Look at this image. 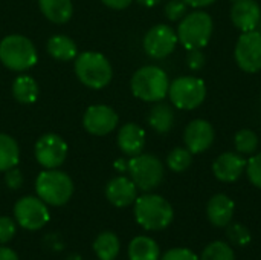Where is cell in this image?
Listing matches in <instances>:
<instances>
[{"label":"cell","mask_w":261,"mask_h":260,"mask_svg":"<svg viewBox=\"0 0 261 260\" xmlns=\"http://www.w3.org/2000/svg\"><path fill=\"white\" fill-rule=\"evenodd\" d=\"M173 207L159 195H142L135 201L136 222L148 231L165 230L173 222Z\"/></svg>","instance_id":"obj_1"},{"label":"cell","mask_w":261,"mask_h":260,"mask_svg":"<svg viewBox=\"0 0 261 260\" xmlns=\"http://www.w3.org/2000/svg\"><path fill=\"white\" fill-rule=\"evenodd\" d=\"M35 192L44 204L61 207L67 204L73 195V181L64 172L46 169L37 176Z\"/></svg>","instance_id":"obj_2"},{"label":"cell","mask_w":261,"mask_h":260,"mask_svg":"<svg viewBox=\"0 0 261 260\" xmlns=\"http://www.w3.org/2000/svg\"><path fill=\"white\" fill-rule=\"evenodd\" d=\"M130 87L136 98L147 103H158L167 97L170 81L165 70L161 67L144 66L132 77Z\"/></svg>","instance_id":"obj_3"},{"label":"cell","mask_w":261,"mask_h":260,"mask_svg":"<svg viewBox=\"0 0 261 260\" xmlns=\"http://www.w3.org/2000/svg\"><path fill=\"white\" fill-rule=\"evenodd\" d=\"M37 58L34 43L24 35L12 34L0 41V61L11 70H28L37 63Z\"/></svg>","instance_id":"obj_4"},{"label":"cell","mask_w":261,"mask_h":260,"mask_svg":"<svg viewBox=\"0 0 261 260\" xmlns=\"http://www.w3.org/2000/svg\"><path fill=\"white\" fill-rule=\"evenodd\" d=\"M214 23L208 12L194 11L187 14L177 26V40L185 49H202L213 35Z\"/></svg>","instance_id":"obj_5"},{"label":"cell","mask_w":261,"mask_h":260,"mask_svg":"<svg viewBox=\"0 0 261 260\" xmlns=\"http://www.w3.org/2000/svg\"><path fill=\"white\" fill-rule=\"evenodd\" d=\"M78 80L90 89H102L112 80L110 61L99 52H83L75 60Z\"/></svg>","instance_id":"obj_6"},{"label":"cell","mask_w":261,"mask_h":260,"mask_svg":"<svg viewBox=\"0 0 261 260\" xmlns=\"http://www.w3.org/2000/svg\"><path fill=\"white\" fill-rule=\"evenodd\" d=\"M127 170L130 173V179L142 192H151L158 188L164 179V166L154 155L139 153L132 156Z\"/></svg>","instance_id":"obj_7"},{"label":"cell","mask_w":261,"mask_h":260,"mask_svg":"<svg viewBox=\"0 0 261 260\" xmlns=\"http://www.w3.org/2000/svg\"><path fill=\"white\" fill-rule=\"evenodd\" d=\"M168 95L177 109L193 110L205 101L206 86L205 81L197 77H179L170 84Z\"/></svg>","instance_id":"obj_8"},{"label":"cell","mask_w":261,"mask_h":260,"mask_svg":"<svg viewBox=\"0 0 261 260\" xmlns=\"http://www.w3.org/2000/svg\"><path fill=\"white\" fill-rule=\"evenodd\" d=\"M14 218L21 228L28 231H38L49 222L50 213L47 204H44L38 196H24L15 202Z\"/></svg>","instance_id":"obj_9"},{"label":"cell","mask_w":261,"mask_h":260,"mask_svg":"<svg viewBox=\"0 0 261 260\" xmlns=\"http://www.w3.org/2000/svg\"><path fill=\"white\" fill-rule=\"evenodd\" d=\"M234 57L242 70L248 74L261 70V32H243L236 44Z\"/></svg>","instance_id":"obj_10"},{"label":"cell","mask_w":261,"mask_h":260,"mask_svg":"<svg viewBox=\"0 0 261 260\" xmlns=\"http://www.w3.org/2000/svg\"><path fill=\"white\" fill-rule=\"evenodd\" d=\"M67 156V144L66 141L55 135L46 133L38 138L35 143V158L38 164L44 169H57L60 167Z\"/></svg>","instance_id":"obj_11"},{"label":"cell","mask_w":261,"mask_h":260,"mask_svg":"<svg viewBox=\"0 0 261 260\" xmlns=\"http://www.w3.org/2000/svg\"><path fill=\"white\" fill-rule=\"evenodd\" d=\"M177 44V34L167 25L153 26L144 37V51L156 60L168 57Z\"/></svg>","instance_id":"obj_12"},{"label":"cell","mask_w":261,"mask_h":260,"mask_svg":"<svg viewBox=\"0 0 261 260\" xmlns=\"http://www.w3.org/2000/svg\"><path fill=\"white\" fill-rule=\"evenodd\" d=\"M118 113L112 107L106 104H95L86 110L83 124L89 133L104 136L118 126Z\"/></svg>","instance_id":"obj_13"},{"label":"cell","mask_w":261,"mask_h":260,"mask_svg":"<svg viewBox=\"0 0 261 260\" xmlns=\"http://www.w3.org/2000/svg\"><path fill=\"white\" fill-rule=\"evenodd\" d=\"M214 138H216L214 127L206 120L191 121L184 132L185 146L193 155L206 152L214 144Z\"/></svg>","instance_id":"obj_14"},{"label":"cell","mask_w":261,"mask_h":260,"mask_svg":"<svg viewBox=\"0 0 261 260\" xmlns=\"http://www.w3.org/2000/svg\"><path fill=\"white\" fill-rule=\"evenodd\" d=\"M231 20L242 32L255 31L261 21V8L255 0H234Z\"/></svg>","instance_id":"obj_15"},{"label":"cell","mask_w":261,"mask_h":260,"mask_svg":"<svg viewBox=\"0 0 261 260\" xmlns=\"http://www.w3.org/2000/svg\"><path fill=\"white\" fill-rule=\"evenodd\" d=\"M248 161L234 152L222 153L213 164L214 176L222 182H236L246 170Z\"/></svg>","instance_id":"obj_16"},{"label":"cell","mask_w":261,"mask_h":260,"mask_svg":"<svg viewBox=\"0 0 261 260\" xmlns=\"http://www.w3.org/2000/svg\"><path fill=\"white\" fill-rule=\"evenodd\" d=\"M106 198L110 204H113L118 208L128 207L135 204L138 198V187L135 182L125 176L113 178L107 187H106Z\"/></svg>","instance_id":"obj_17"},{"label":"cell","mask_w":261,"mask_h":260,"mask_svg":"<svg viewBox=\"0 0 261 260\" xmlns=\"http://www.w3.org/2000/svg\"><path fill=\"white\" fill-rule=\"evenodd\" d=\"M236 205L232 199L226 195H214L206 205V215L214 227L225 228L231 224Z\"/></svg>","instance_id":"obj_18"},{"label":"cell","mask_w":261,"mask_h":260,"mask_svg":"<svg viewBox=\"0 0 261 260\" xmlns=\"http://www.w3.org/2000/svg\"><path fill=\"white\" fill-rule=\"evenodd\" d=\"M118 146L122 153L128 156H136L142 153L145 146V132L135 123H127L121 127L118 133Z\"/></svg>","instance_id":"obj_19"},{"label":"cell","mask_w":261,"mask_h":260,"mask_svg":"<svg viewBox=\"0 0 261 260\" xmlns=\"http://www.w3.org/2000/svg\"><path fill=\"white\" fill-rule=\"evenodd\" d=\"M43 15L54 23H66L73 14L72 0H38Z\"/></svg>","instance_id":"obj_20"},{"label":"cell","mask_w":261,"mask_h":260,"mask_svg":"<svg viewBox=\"0 0 261 260\" xmlns=\"http://www.w3.org/2000/svg\"><path fill=\"white\" fill-rule=\"evenodd\" d=\"M159 257H161L159 245L151 238L138 236L128 245L130 260H159Z\"/></svg>","instance_id":"obj_21"},{"label":"cell","mask_w":261,"mask_h":260,"mask_svg":"<svg viewBox=\"0 0 261 260\" xmlns=\"http://www.w3.org/2000/svg\"><path fill=\"white\" fill-rule=\"evenodd\" d=\"M121 242L118 236L112 231H104L98 234L93 242V251L99 260H115L119 254Z\"/></svg>","instance_id":"obj_22"},{"label":"cell","mask_w":261,"mask_h":260,"mask_svg":"<svg viewBox=\"0 0 261 260\" xmlns=\"http://www.w3.org/2000/svg\"><path fill=\"white\" fill-rule=\"evenodd\" d=\"M12 95L21 104H32L38 98V84L29 75H20L12 83Z\"/></svg>","instance_id":"obj_23"},{"label":"cell","mask_w":261,"mask_h":260,"mask_svg":"<svg viewBox=\"0 0 261 260\" xmlns=\"http://www.w3.org/2000/svg\"><path fill=\"white\" fill-rule=\"evenodd\" d=\"M47 52L60 61H70L76 57V44L67 35H54L47 41Z\"/></svg>","instance_id":"obj_24"},{"label":"cell","mask_w":261,"mask_h":260,"mask_svg":"<svg viewBox=\"0 0 261 260\" xmlns=\"http://www.w3.org/2000/svg\"><path fill=\"white\" fill-rule=\"evenodd\" d=\"M148 124L158 133H167L171 130L174 124V112L168 104L159 103L156 104L148 115Z\"/></svg>","instance_id":"obj_25"},{"label":"cell","mask_w":261,"mask_h":260,"mask_svg":"<svg viewBox=\"0 0 261 260\" xmlns=\"http://www.w3.org/2000/svg\"><path fill=\"white\" fill-rule=\"evenodd\" d=\"M20 150L15 139L6 133H0V172H6L18 164Z\"/></svg>","instance_id":"obj_26"},{"label":"cell","mask_w":261,"mask_h":260,"mask_svg":"<svg viewBox=\"0 0 261 260\" xmlns=\"http://www.w3.org/2000/svg\"><path fill=\"white\" fill-rule=\"evenodd\" d=\"M234 146L239 153L252 155L258 147V136L249 129H242L234 136Z\"/></svg>","instance_id":"obj_27"},{"label":"cell","mask_w":261,"mask_h":260,"mask_svg":"<svg viewBox=\"0 0 261 260\" xmlns=\"http://www.w3.org/2000/svg\"><path fill=\"white\" fill-rule=\"evenodd\" d=\"M191 162H193V153L184 147L173 149L167 158V166L170 167V170H173L176 173L185 172L191 166Z\"/></svg>","instance_id":"obj_28"},{"label":"cell","mask_w":261,"mask_h":260,"mask_svg":"<svg viewBox=\"0 0 261 260\" xmlns=\"http://www.w3.org/2000/svg\"><path fill=\"white\" fill-rule=\"evenodd\" d=\"M199 260H236V256H234L232 248L226 242L217 241V242L210 244L203 250L202 257Z\"/></svg>","instance_id":"obj_29"},{"label":"cell","mask_w":261,"mask_h":260,"mask_svg":"<svg viewBox=\"0 0 261 260\" xmlns=\"http://www.w3.org/2000/svg\"><path fill=\"white\" fill-rule=\"evenodd\" d=\"M226 234H228V239L239 245V247H243V245H248L251 242V231L242 225V224H232V225H228L226 227Z\"/></svg>","instance_id":"obj_30"},{"label":"cell","mask_w":261,"mask_h":260,"mask_svg":"<svg viewBox=\"0 0 261 260\" xmlns=\"http://www.w3.org/2000/svg\"><path fill=\"white\" fill-rule=\"evenodd\" d=\"M187 11H188V5L184 0H170L165 5V15L171 21L182 20L187 15Z\"/></svg>","instance_id":"obj_31"},{"label":"cell","mask_w":261,"mask_h":260,"mask_svg":"<svg viewBox=\"0 0 261 260\" xmlns=\"http://www.w3.org/2000/svg\"><path fill=\"white\" fill-rule=\"evenodd\" d=\"M246 173L252 185L261 188V153L254 155L251 159H248L246 164Z\"/></svg>","instance_id":"obj_32"},{"label":"cell","mask_w":261,"mask_h":260,"mask_svg":"<svg viewBox=\"0 0 261 260\" xmlns=\"http://www.w3.org/2000/svg\"><path fill=\"white\" fill-rule=\"evenodd\" d=\"M15 236V222L8 216H0V245L8 244Z\"/></svg>","instance_id":"obj_33"},{"label":"cell","mask_w":261,"mask_h":260,"mask_svg":"<svg viewBox=\"0 0 261 260\" xmlns=\"http://www.w3.org/2000/svg\"><path fill=\"white\" fill-rule=\"evenodd\" d=\"M205 54L202 52V49H188L187 54V64L191 70H200L205 66Z\"/></svg>","instance_id":"obj_34"},{"label":"cell","mask_w":261,"mask_h":260,"mask_svg":"<svg viewBox=\"0 0 261 260\" xmlns=\"http://www.w3.org/2000/svg\"><path fill=\"white\" fill-rule=\"evenodd\" d=\"M161 260H199V257L188 248H173L167 251Z\"/></svg>","instance_id":"obj_35"},{"label":"cell","mask_w":261,"mask_h":260,"mask_svg":"<svg viewBox=\"0 0 261 260\" xmlns=\"http://www.w3.org/2000/svg\"><path fill=\"white\" fill-rule=\"evenodd\" d=\"M5 182H6L8 188H11V190H18V188L23 185V175H21V172H20L18 169H15V167L6 170Z\"/></svg>","instance_id":"obj_36"},{"label":"cell","mask_w":261,"mask_h":260,"mask_svg":"<svg viewBox=\"0 0 261 260\" xmlns=\"http://www.w3.org/2000/svg\"><path fill=\"white\" fill-rule=\"evenodd\" d=\"M101 2L112 9H125L127 6L132 5L133 0H101Z\"/></svg>","instance_id":"obj_37"},{"label":"cell","mask_w":261,"mask_h":260,"mask_svg":"<svg viewBox=\"0 0 261 260\" xmlns=\"http://www.w3.org/2000/svg\"><path fill=\"white\" fill-rule=\"evenodd\" d=\"M0 260H18V256L15 254L14 250L0 245Z\"/></svg>","instance_id":"obj_38"},{"label":"cell","mask_w":261,"mask_h":260,"mask_svg":"<svg viewBox=\"0 0 261 260\" xmlns=\"http://www.w3.org/2000/svg\"><path fill=\"white\" fill-rule=\"evenodd\" d=\"M188 6H193V8H205V6H210L213 5L216 0H184Z\"/></svg>","instance_id":"obj_39"},{"label":"cell","mask_w":261,"mask_h":260,"mask_svg":"<svg viewBox=\"0 0 261 260\" xmlns=\"http://www.w3.org/2000/svg\"><path fill=\"white\" fill-rule=\"evenodd\" d=\"M115 167L119 170V172H124V170H127V167H128V161H124V159H118L116 162H115Z\"/></svg>","instance_id":"obj_40"},{"label":"cell","mask_w":261,"mask_h":260,"mask_svg":"<svg viewBox=\"0 0 261 260\" xmlns=\"http://www.w3.org/2000/svg\"><path fill=\"white\" fill-rule=\"evenodd\" d=\"M161 0H138V3H141L142 6H147V8H151V6H156Z\"/></svg>","instance_id":"obj_41"},{"label":"cell","mask_w":261,"mask_h":260,"mask_svg":"<svg viewBox=\"0 0 261 260\" xmlns=\"http://www.w3.org/2000/svg\"><path fill=\"white\" fill-rule=\"evenodd\" d=\"M69 260H80V256H75V257H69Z\"/></svg>","instance_id":"obj_42"}]
</instances>
